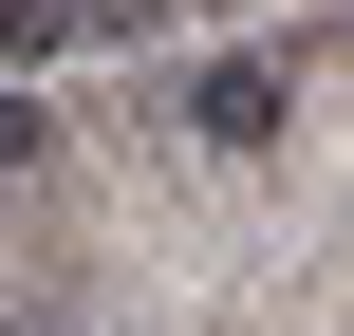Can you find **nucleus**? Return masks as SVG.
I'll use <instances>...</instances> for the list:
<instances>
[{
	"instance_id": "nucleus-1",
	"label": "nucleus",
	"mask_w": 354,
	"mask_h": 336,
	"mask_svg": "<svg viewBox=\"0 0 354 336\" xmlns=\"http://www.w3.org/2000/svg\"><path fill=\"white\" fill-rule=\"evenodd\" d=\"M205 131H224V150H243V131H280V75H261V56H224V75H205Z\"/></svg>"
}]
</instances>
